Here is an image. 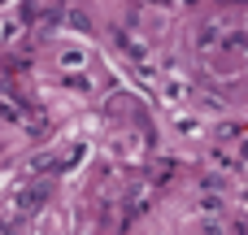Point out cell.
Returning <instances> with one entry per match:
<instances>
[{"instance_id":"cell-2","label":"cell","mask_w":248,"mask_h":235,"mask_svg":"<svg viewBox=\"0 0 248 235\" xmlns=\"http://www.w3.org/2000/svg\"><path fill=\"white\" fill-rule=\"evenodd\" d=\"M83 61H87V57H83L78 48H70V52H61V65H70V70H78Z\"/></svg>"},{"instance_id":"cell-3","label":"cell","mask_w":248,"mask_h":235,"mask_svg":"<svg viewBox=\"0 0 248 235\" xmlns=\"http://www.w3.org/2000/svg\"><path fill=\"white\" fill-rule=\"evenodd\" d=\"M179 131H187V135H196V131H201V122H196V118H187V113H179Z\"/></svg>"},{"instance_id":"cell-1","label":"cell","mask_w":248,"mask_h":235,"mask_svg":"<svg viewBox=\"0 0 248 235\" xmlns=\"http://www.w3.org/2000/svg\"><path fill=\"white\" fill-rule=\"evenodd\" d=\"M218 31H222L218 22H205V26H196V44H201V48H214V44H218V39H214Z\"/></svg>"}]
</instances>
